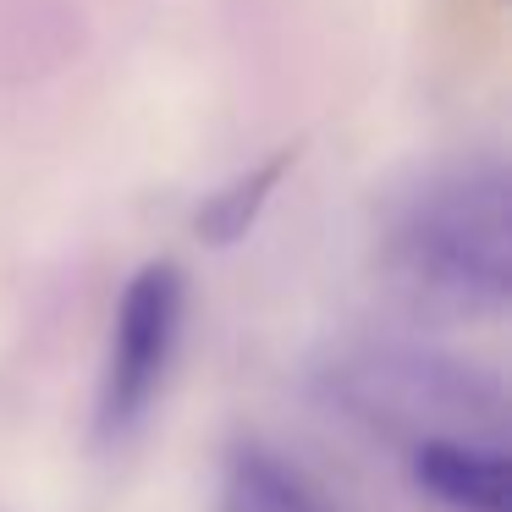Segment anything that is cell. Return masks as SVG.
I'll return each instance as SVG.
<instances>
[{"label": "cell", "instance_id": "cell-1", "mask_svg": "<svg viewBox=\"0 0 512 512\" xmlns=\"http://www.w3.org/2000/svg\"><path fill=\"white\" fill-rule=\"evenodd\" d=\"M386 254L413 298L452 314H501L512 292L507 171L463 160L424 177L391 221Z\"/></svg>", "mask_w": 512, "mask_h": 512}, {"label": "cell", "instance_id": "cell-2", "mask_svg": "<svg viewBox=\"0 0 512 512\" xmlns=\"http://www.w3.org/2000/svg\"><path fill=\"white\" fill-rule=\"evenodd\" d=\"M342 413L397 441H501V386L463 358L430 347H353L325 369Z\"/></svg>", "mask_w": 512, "mask_h": 512}, {"label": "cell", "instance_id": "cell-3", "mask_svg": "<svg viewBox=\"0 0 512 512\" xmlns=\"http://www.w3.org/2000/svg\"><path fill=\"white\" fill-rule=\"evenodd\" d=\"M188 325V276L171 259L133 270L111 314V347L100 369V435L127 441L155 413Z\"/></svg>", "mask_w": 512, "mask_h": 512}, {"label": "cell", "instance_id": "cell-4", "mask_svg": "<svg viewBox=\"0 0 512 512\" xmlns=\"http://www.w3.org/2000/svg\"><path fill=\"white\" fill-rule=\"evenodd\" d=\"M419 496L446 512H512V463L501 441H419L408 446Z\"/></svg>", "mask_w": 512, "mask_h": 512}, {"label": "cell", "instance_id": "cell-5", "mask_svg": "<svg viewBox=\"0 0 512 512\" xmlns=\"http://www.w3.org/2000/svg\"><path fill=\"white\" fill-rule=\"evenodd\" d=\"M221 512H342V507L303 463L281 457L276 446L243 441L226 457Z\"/></svg>", "mask_w": 512, "mask_h": 512}, {"label": "cell", "instance_id": "cell-6", "mask_svg": "<svg viewBox=\"0 0 512 512\" xmlns=\"http://www.w3.org/2000/svg\"><path fill=\"white\" fill-rule=\"evenodd\" d=\"M287 166H292V149H281V155L259 160V166H248V171H237L226 188H215L210 199L199 204V215H193V232H199L204 243H215V248L248 237V226L259 221V210L270 204V193H276L281 177H287Z\"/></svg>", "mask_w": 512, "mask_h": 512}]
</instances>
